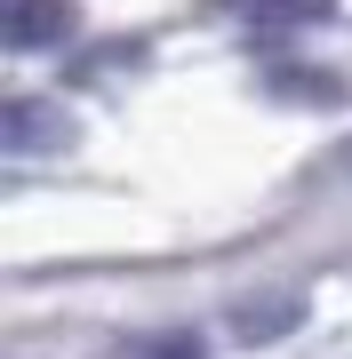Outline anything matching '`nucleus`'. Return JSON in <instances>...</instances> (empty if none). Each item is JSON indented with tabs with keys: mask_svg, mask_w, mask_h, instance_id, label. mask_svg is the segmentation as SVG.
I'll return each mask as SVG.
<instances>
[{
	"mask_svg": "<svg viewBox=\"0 0 352 359\" xmlns=\"http://www.w3.org/2000/svg\"><path fill=\"white\" fill-rule=\"evenodd\" d=\"M80 8L72 0H8V48H56V40H72Z\"/></svg>",
	"mask_w": 352,
	"mask_h": 359,
	"instance_id": "f257e3e1",
	"label": "nucleus"
},
{
	"mask_svg": "<svg viewBox=\"0 0 352 359\" xmlns=\"http://www.w3.org/2000/svg\"><path fill=\"white\" fill-rule=\"evenodd\" d=\"M40 136L65 144L72 120H65V112H40V104H8V144H16V152H40Z\"/></svg>",
	"mask_w": 352,
	"mask_h": 359,
	"instance_id": "f03ea898",
	"label": "nucleus"
},
{
	"mask_svg": "<svg viewBox=\"0 0 352 359\" xmlns=\"http://www.w3.org/2000/svg\"><path fill=\"white\" fill-rule=\"evenodd\" d=\"M233 8H248L256 25H313L328 16V0H233Z\"/></svg>",
	"mask_w": 352,
	"mask_h": 359,
	"instance_id": "7ed1b4c3",
	"label": "nucleus"
},
{
	"mask_svg": "<svg viewBox=\"0 0 352 359\" xmlns=\"http://www.w3.org/2000/svg\"><path fill=\"white\" fill-rule=\"evenodd\" d=\"M112 359H200V335H160V344H120Z\"/></svg>",
	"mask_w": 352,
	"mask_h": 359,
	"instance_id": "20e7f679",
	"label": "nucleus"
},
{
	"mask_svg": "<svg viewBox=\"0 0 352 359\" xmlns=\"http://www.w3.org/2000/svg\"><path fill=\"white\" fill-rule=\"evenodd\" d=\"M296 320V304H240V327H248V344H273L264 327H288Z\"/></svg>",
	"mask_w": 352,
	"mask_h": 359,
	"instance_id": "39448f33",
	"label": "nucleus"
}]
</instances>
